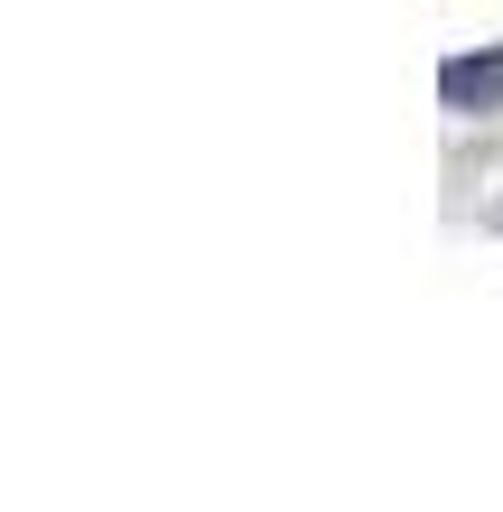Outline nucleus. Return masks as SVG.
I'll return each mask as SVG.
<instances>
[{
    "label": "nucleus",
    "instance_id": "nucleus-1",
    "mask_svg": "<svg viewBox=\"0 0 503 512\" xmlns=\"http://www.w3.org/2000/svg\"><path fill=\"white\" fill-rule=\"evenodd\" d=\"M438 94H448V103H503V56H457V66L448 75H438Z\"/></svg>",
    "mask_w": 503,
    "mask_h": 512
}]
</instances>
